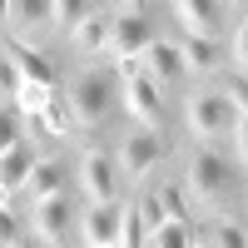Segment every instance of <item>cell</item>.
I'll return each mask as SVG.
<instances>
[{
  "label": "cell",
  "mask_w": 248,
  "mask_h": 248,
  "mask_svg": "<svg viewBox=\"0 0 248 248\" xmlns=\"http://www.w3.org/2000/svg\"><path fill=\"white\" fill-rule=\"evenodd\" d=\"M238 179H243V169H238L229 154H218L214 144H199V149L189 154V164H184V184H189L184 199L209 203V209H223L229 194L238 189Z\"/></svg>",
  "instance_id": "obj_1"
},
{
  "label": "cell",
  "mask_w": 248,
  "mask_h": 248,
  "mask_svg": "<svg viewBox=\"0 0 248 248\" xmlns=\"http://www.w3.org/2000/svg\"><path fill=\"white\" fill-rule=\"evenodd\" d=\"M70 114H75V129H99V124L109 119V105L119 99V79H114V70H105V65H94V70H85L70 85Z\"/></svg>",
  "instance_id": "obj_2"
},
{
  "label": "cell",
  "mask_w": 248,
  "mask_h": 248,
  "mask_svg": "<svg viewBox=\"0 0 248 248\" xmlns=\"http://www.w3.org/2000/svg\"><path fill=\"white\" fill-rule=\"evenodd\" d=\"M238 119H243V109H233L229 99L214 94V90H199V94H189V105H184V124H189V134H194L199 144L229 139Z\"/></svg>",
  "instance_id": "obj_3"
},
{
  "label": "cell",
  "mask_w": 248,
  "mask_h": 248,
  "mask_svg": "<svg viewBox=\"0 0 248 248\" xmlns=\"http://www.w3.org/2000/svg\"><path fill=\"white\" fill-rule=\"evenodd\" d=\"M149 40H154V25H149V10H144L139 0H124V5L109 10V50L105 55H114V60L144 55Z\"/></svg>",
  "instance_id": "obj_4"
},
{
  "label": "cell",
  "mask_w": 248,
  "mask_h": 248,
  "mask_svg": "<svg viewBox=\"0 0 248 248\" xmlns=\"http://www.w3.org/2000/svg\"><path fill=\"white\" fill-rule=\"evenodd\" d=\"M75 184L90 203H119V169L105 149H85V159L75 164Z\"/></svg>",
  "instance_id": "obj_5"
},
{
  "label": "cell",
  "mask_w": 248,
  "mask_h": 248,
  "mask_svg": "<svg viewBox=\"0 0 248 248\" xmlns=\"http://www.w3.org/2000/svg\"><path fill=\"white\" fill-rule=\"evenodd\" d=\"M164 154H169V144H164L159 129H134L129 139L119 144L114 169H119V179H149V169H159Z\"/></svg>",
  "instance_id": "obj_6"
},
{
  "label": "cell",
  "mask_w": 248,
  "mask_h": 248,
  "mask_svg": "<svg viewBox=\"0 0 248 248\" xmlns=\"http://www.w3.org/2000/svg\"><path fill=\"white\" fill-rule=\"evenodd\" d=\"M79 218V209H75V199H70V189L65 194H50V199H40L35 203V238L40 243H50V248H65L70 243V223Z\"/></svg>",
  "instance_id": "obj_7"
},
{
  "label": "cell",
  "mask_w": 248,
  "mask_h": 248,
  "mask_svg": "<svg viewBox=\"0 0 248 248\" xmlns=\"http://www.w3.org/2000/svg\"><path fill=\"white\" fill-rule=\"evenodd\" d=\"M174 20H179V30L189 40H218V45H223V35H229V10L209 5V0H179Z\"/></svg>",
  "instance_id": "obj_8"
},
{
  "label": "cell",
  "mask_w": 248,
  "mask_h": 248,
  "mask_svg": "<svg viewBox=\"0 0 248 248\" xmlns=\"http://www.w3.org/2000/svg\"><path fill=\"white\" fill-rule=\"evenodd\" d=\"M119 218H124V203H85L79 233L90 248H119Z\"/></svg>",
  "instance_id": "obj_9"
},
{
  "label": "cell",
  "mask_w": 248,
  "mask_h": 248,
  "mask_svg": "<svg viewBox=\"0 0 248 248\" xmlns=\"http://www.w3.org/2000/svg\"><path fill=\"white\" fill-rule=\"evenodd\" d=\"M0 55L10 60V70H15V79H30V85H55V70H50V60L40 55L35 45H25V40H15V35H5V45H0Z\"/></svg>",
  "instance_id": "obj_10"
},
{
  "label": "cell",
  "mask_w": 248,
  "mask_h": 248,
  "mask_svg": "<svg viewBox=\"0 0 248 248\" xmlns=\"http://www.w3.org/2000/svg\"><path fill=\"white\" fill-rule=\"evenodd\" d=\"M139 65H144V79H154L159 90L184 79V60H179V45H174V40H149V50L139 55Z\"/></svg>",
  "instance_id": "obj_11"
},
{
  "label": "cell",
  "mask_w": 248,
  "mask_h": 248,
  "mask_svg": "<svg viewBox=\"0 0 248 248\" xmlns=\"http://www.w3.org/2000/svg\"><path fill=\"white\" fill-rule=\"evenodd\" d=\"M119 99L129 105V114H134L139 124H149V129L164 119V90L154 85V79H144V75L129 79V85H119Z\"/></svg>",
  "instance_id": "obj_12"
},
{
  "label": "cell",
  "mask_w": 248,
  "mask_h": 248,
  "mask_svg": "<svg viewBox=\"0 0 248 248\" xmlns=\"http://www.w3.org/2000/svg\"><path fill=\"white\" fill-rule=\"evenodd\" d=\"M179 60H184V75H218L229 70V60H223V45L218 40H179Z\"/></svg>",
  "instance_id": "obj_13"
},
{
  "label": "cell",
  "mask_w": 248,
  "mask_h": 248,
  "mask_svg": "<svg viewBox=\"0 0 248 248\" xmlns=\"http://www.w3.org/2000/svg\"><path fill=\"white\" fill-rule=\"evenodd\" d=\"M65 184H70V164L65 159H40L35 169H30V179L20 184V194H30L40 203V199H50V194H65Z\"/></svg>",
  "instance_id": "obj_14"
},
{
  "label": "cell",
  "mask_w": 248,
  "mask_h": 248,
  "mask_svg": "<svg viewBox=\"0 0 248 248\" xmlns=\"http://www.w3.org/2000/svg\"><path fill=\"white\" fill-rule=\"evenodd\" d=\"M5 30L20 35H45L50 30V0H10L5 5Z\"/></svg>",
  "instance_id": "obj_15"
},
{
  "label": "cell",
  "mask_w": 248,
  "mask_h": 248,
  "mask_svg": "<svg viewBox=\"0 0 248 248\" xmlns=\"http://www.w3.org/2000/svg\"><path fill=\"white\" fill-rule=\"evenodd\" d=\"M40 164V154H35V144L30 139H20V144H10L5 154H0V189H10V194H20V184L30 179V169Z\"/></svg>",
  "instance_id": "obj_16"
},
{
  "label": "cell",
  "mask_w": 248,
  "mask_h": 248,
  "mask_svg": "<svg viewBox=\"0 0 248 248\" xmlns=\"http://www.w3.org/2000/svg\"><path fill=\"white\" fill-rule=\"evenodd\" d=\"M70 45H75V55H105L109 50V10H99L94 5V15L85 20V25H75L70 30Z\"/></svg>",
  "instance_id": "obj_17"
},
{
  "label": "cell",
  "mask_w": 248,
  "mask_h": 248,
  "mask_svg": "<svg viewBox=\"0 0 248 248\" xmlns=\"http://www.w3.org/2000/svg\"><path fill=\"white\" fill-rule=\"evenodd\" d=\"M203 248H248L238 209H218V214H214V223H209V243H203Z\"/></svg>",
  "instance_id": "obj_18"
},
{
  "label": "cell",
  "mask_w": 248,
  "mask_h": 248,
  "mask_svg": "<svg viewBox=\"0 0 248 248\" xmlns=\"http://www.w3.org/2000/svg\"><path fill=\"white\" fill-rule=\"evenodd\" d=\"M50 99H55V85H30V79H20V85H15V94H10V109H15V114L40 119Z\"/></svg>",
  "instance_id": "obj_19"
},
{
  "label": "cell",
  "mask_w": 248,
  "mask_h": 248,
  "mask_svg": "<svg viewBox=\"0 0 248 248\" xmlns=\"http://www.w3.org/2000/svg\"><path fill=\"white\" fill-rule=\"evenodd\" d=\"M40 129L45 134H55V139H65V134H75V114H70V99L55 90V99L45 105V114H40Z\"/></svg>",
  "instance_id": "obj_20"
},
{
  "label": "cell",
  "mask_w": 248,
  "mask_h": 248,
  "mask_svg": "<svg viewBox=\"0 0 248 248\" xmlns=\"http://www.w3.org/2000/svg\"><path fill=\"white\" fill-rule=\"evenodd\" d=\"M90 15H94V5H85V0H50V30H75Z\"/></svg>",
  "instance_id": "obj_21"
},
{
  "label": "cell",
  "mask_w": 248,
  "mask_h": 248,
  "mask_svg": "<svg viewBox=\"0 0 248 248\" xmlns=\"http://www.w3.org/2000/svg\"><path fill=\"white\" fill-rule=\"evenodd\" d=\"M159 209H164V218H169V223H189V229H194V218H189V199H184V189H179V184H159Z\"/></svg>",
  "instance_id": "obj_22"
},
{
  "label": "cell",
  "mask_w": 248,
  "mask_h": 248,
  "mask_svg": "<svg viewBox=\"0 0 248 248\" xmlns=\"http://www.w3.org/2000/svg\"><path fill=\"white\" fill-rule=\"evenodd\" d=\"M189 238H194L189 223H164V229H154L144 238V248H189Z\"/></svg>",
  "instance_id": "obj_23"
},
{
  "label": "cell",
  "mask_w": 248,
  "mask_h": 248,
  "mask_svg": "<svg viewBox=\"0 0 248 248\" xmlns=\"http://www.w3.org/2000/svg\"><path fill=\"white\" fill-rule=\"evenodd\" d=\"M214 94H223L233 109H243V105H248V85H243V70H218V85H214Z\"/></svg>",
  "instance_id": "obj_24"
},
{
  "label": "cell",
  "mask_w": 248,
  "mask_h": 248,
  "mask_svg": "<svg viewBox=\"0 0 248 248\" xmlns=\"http://www.w3.org/2000/svg\"><path fill=\"white\" fill-rule=\"evenodd\" d=\"M134 214H139V223H144V238H149L154 229H164V223H169V218H164V209H159V194H149V189L134 199Z\"/></svg>",
  "instance_id": "obj_25"
},
{
  "label": "cell",
  "mask_w": 248,
  "mask_h": 248,
  "mask_svg": "<svg viewBox=\"0 0 248 248\" xmlns=\"http://www.w3.org/2000/svg\"><path fill=\"white\" fill-rule=\"evenodd\" d=\"M119 248H144V223L134 214V203H124V218H119Z\"/></svg>",
  "instance_id": "obj_26"
},
{
  "label": "cell",
  "mask_w": 248,
  "mask_h": 248,
  "mask_svg": "<svg viewBox=\"0 0 248 248\" xmlns=\"http://www.w3.org/2000/svg\"><path fill=\"white\" fill-rule=\"evenodd\" d=\"M25 134H20V114L10 109V105H0V154L10 149V144H20Z\"/></svg>",
  "instance_id": "obj_27"
},
{
  "label": "cell",
  "mask_w": 248,
  "mask_h": 248,
  "mask_svg": "<svg viewBox=\"0 0 248 248\" xmlns=\"http://www.w3.org/2000/svg\"><path fill=\"white\" fill-rule=\"evenodd\" d=\"M20 243V214L15 209H0V248Z\"/></svg>",
  "instance_id": "obj_28"
},
{
  "label": "cell",
  "mask_w": 248,
  "mask_h": 248,
  "mask_svg": "<svg viewBox=\"0 0 248 248\" xmlns=\"http://www.w3.org/2000/svg\"><path fill=\"white\" fill-rule=\"evenodd\" d=\"M15 85H20V79H15V70H10V60L0 55V94H5V105H10V94H15Z\"/></svg>",
  "instance_id": "obj_29"
},
{
  "label": "cell",
  "mask_w": 248,
  "mask_h": 248,
  "mask_svg": "<svg viewBox=\"0 0 248 248\" xmlns=\"http://www.w3.org/2000/svg\"><path fill=\"white\" fill-rule=\"evenodd\" d=\"M0 209H10V189H0Z\"/></svg>",
  "instance_id": "obj_30"
},
{
  "label": "cell",
  "mask_w": 248,
  "mask_h": 248,
  "mask_svg": "<svg viewBox=\"0 0 248 248\" xmlns=\"http://www.w3.org/2000/svg\"><path fill=\"white\" fill-rule=\"evenodd\" d=\"M0 30H5V5H0Z\"/></svg>",
  "instance_id": "obj_31"
},
{
  "label": "cell",
  "mask_w": 248,
  "mask_h": 248,
  "mask_svg": "<svg viewBox=\"0 0 248 248\" xmlns=\"http://www.w3.org/2000/svg\"><path fill=\"white\" fill-rule=\"evenodd\" d=\"M10 248H30V243H25V238H20V243H10Z\"/></svg>",
  "instance_id": "obj_32"
},
{
  "label": "cell",
  "mask_w": 248,
  "mask_h": 248,
  "mask_svg": "<svg viewBox=\"0 0 248 248\" xmlns=\"http://www.w3.org/2000/svg\"><path fill=\"white\" fill-rule=\"evenodd\" d=\"M189 248H203V243H199V238H189Z\"/></svg>",
  "instance_id": "obj_33"
}]
</instances>
